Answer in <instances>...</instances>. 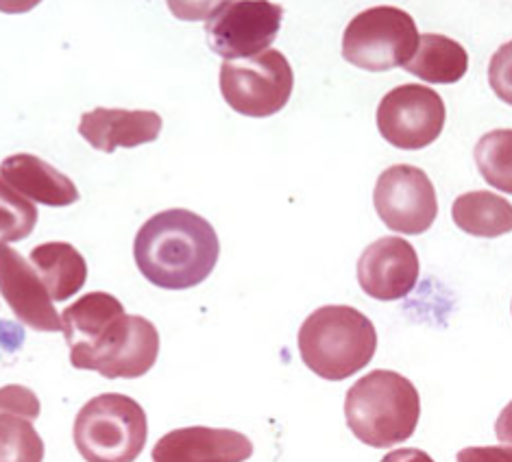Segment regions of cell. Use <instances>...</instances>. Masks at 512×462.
<instances>
[{"mask_svg":"<svg viewBox=\"0 0 512 462\" xmlns=\"http://www.w3.org/2000/svg\"><path fill=\"white\" fill-rule=\"evenodd\" d=\"M218 253L216 229L203 216L181 208L151 216L133 242L138 271L164 290H188L205 282Z\"/></svg>","mask_w":512,"mask_h":462,"instance_id":"1","label":"cell"},{"mask_svg":"<svg viewBox=\"0 0 512 462\" xmlns=\"http://www.w3.org/2000/svg\"><path fill=\"white\" fill-rule=\"evenodd\" d=\"M349 430L369 447L384 449L406 443L421 419V397L404 375L375 369L347 391Z\"/></svg>","mask_w":512,"mask_h":462,"instance_id":"2","label":"cell"},{"mask_svg":"<svg viewBox=\"0 0 512 462\" xmlns=\"http://www.w3.org/2000/svg\"><path fill=\"white\" fill-rule=\"evenodd\" d=\"M299 351L314 375L329 382L347 380L375 356V325L351 306H323L303 321Z\"/></svg>","mask_w":512,"mask_h":462,"instance_id":"3","label":"cell"},{"mask_svg":"<svg viewBox=\"0 0 512 462\" xmlns=\"http://www.w3.org/2000/svg\"><path fill=\"white\" fill-rule=\"evenodd\" d=\"M149 436L146 412L136 399L105 393L90 399L75 419L72 439L88 462H136Z\"/></svg>","mask_w":512,"mask_h":462,"instance_id":"4","label":"cell"},{"mask_svg":"<svg viewBox=\"0 0 512 462\" xmlns=\"http://www.w3.org/2000/svg\"><path fill=\"white\" fill-rule=\"evenodd\" d=\"M417 22L404 9L371 7L353 18L343 35V57L351 66L386 72L406 68L419 48Z\"/></svg>","mask_w":512,"mask_h":462,"instance_id":"5","label":"cell"},{"mask_svg":"<svg viewBox=\"0 0 512 462\" xmlns=\"http://www.w3.org/2000/svg\"><path fill=\"white\" fill-rule=\"evenodd\" d=\"M295 88V72L284 53L268 48L249 59H227L221 66V94L236 114L268 118L282 112Z\"/></svg>","mask_w":512,"mask_h":462,"instance_id":"6","label":"cell"},{"mask_svg":"<svg viewBox=\"0 0 512 462\" xmlns=\"http://www.w3.org/2000/svg\"><path fill=\"white\" fill-rule=\"evenodd\" d=\"M284 7L262 0L218 3L205 22L207 44L225 59H249L268 51L282 27Z\"/></svg>","mask_w":512,"mask_h":462,"instance_id":"7","label":"cell"},{"mask_svg":"<svg viewBox=\"0 0 512 462\" xmlns=\"http://www.w3.org/2000/svg\"><path fill=\"white\" fill-rule=\"evenodd\" d=\"M445 118L443 96L421 83L397 85L377 107V129L401 151L430 147L443 133Z\"/></svg>","mask_w":512,"mask_h":462,"instance_id":"8","label":"cell"},{"mask_svg":"<svg viewBox=\"0 0 512 462\" xmlns=\"http://www.w3.org/2000/svg\"><path fill=\"white\" fill-rule=\"evenodd\" d=\"M375 212L397 234L419 236L438 216V199L430 177L421 168L397 164L386 168L373 192Z\"/></svg>","mask_w":512,"mask_h":462,"instance_id":"9","label":"cell"},{"mask_svg":"<svg viewBox=\"0 0 512 462\" xmlns=\"http://www.w3.org/2000/svg\"><path fill=\"white\" fill-rule=\"evenodd\" d=\"M160 356V332L138 314H125L109 327L81 369L99 371L107 380L142 378Z\"/></svg>","mask_w":512,"mask_h":462,"instance_id":"10","label":"cell"},{"mask_svg":"<svg viewBox=\"0 0 512 462\" xmlns=\"http://www.w3.org/2000/svg\"><path fill=\"white\" fill-rule=\"evenodd\" d=\"M421 264L417 249L408 240L386 236L362 251L358 260V284L364 295L377 301L408 297L419 282Z\"/></svg>","mask_w":512,"mask_h":462,"instance_id":"11","label":"cell"},{"mask_svg":"<svg viewBox=\"0 0 512 462\" xmlns=\"http://www.w3.org/2000/svg\"><path fill=\"white\" fill-rule=\"evenodd\" d=\"M0 277H3V299L20 323L35 332L64 330L62 316L57 314L40 275L9 245L0 247Z\"/></svg>","mask_w":512,"mask_h":462,"instance_id":"12","label":"cell"},{"mask_svg":"<svg viewBox=\"0 0 512 462\" xmlns=\"http://www.w3.org/2000/svg\"><path fill=\"white\" fill-rule=\"evenodd\" d=\"M253 454V443L245 434L223 428H179L155 443L153 462H245Z\"/></svg>","mask_w":512,"mask_h":462,"instance_id":"13","label":"cell"},{"mask_svg":"<svg viewBox=\"0 0 512 462\" xmlns=\"http://www.w3.org/2000/svg\"><path fill=\"white\" fill-rule=\"evenodd\" d=\"M162 118L151 109H107L96 107L85 112L79 123V136L92 149L114 153L118 147L133 149L160 138Z\"/></svg>","mask_w":512,"mask_h":462,"instance_id":"14","label":"cell"},{"mask_svg":"<svg viewBox=\"0 0 512 462\" xmlns=\"http://www.w3.org/2000/svg\"><path fill=\"white\" fill-rule=\"evenodd\" d=\"M0 181L29 201L48 205V208H68L79 201V190L70 177L59 173L42 157L29 153H18L3 160Z\"/></svg>","mask_w":512,"mask_h":462,"instance_id":"15","label":"cell"},{"mask_svg":"<svg viewBox=\"0 0 512 462\" xmlns=\"http://www.w3.org/2000/svg\"><path fill=\"white\" fill-rule=\"evenodd\" d=\"M40 404L24 386L3 388V417H0V462H42L44 441L35 432L33 421Z\"/></svg>","mask_w":512,"mask_h":462,"instance_id":"16","label":"cell"},{"mask_svg":"<svg viewBox=\"0 0 512 462\" xmlns=\"http://www.w3.org/2000/svg\"><path fill=\"white\" fill-rule=\"evenodd\" d=\"M125 308L116 297L107 293H90L77 299L62 312L64 336L70 347V364L81 369L83 360L92 354V349L101 343L105 332L120 316H125Z\"/></svg>","mask_w":512,"mask_h":462,"instance_id":"17","label":"cell"},{"mask_svg":"<svg viewBox=\"0 0 512 462\" xmlns=\"http://www.w3.org/2000/svg\"><path fill=\"white\" fill-rule=\"evenodd\" d=\"M53 301L75 297L88 279V264L70 242H44L29 258Z\"/></svg>","mask_w":512,"mask_h":462,"instance_id":"18","label":"cell"},{"mask_svg":"<svg viewBox=\"0 0 512 462\" xmlns=\"http://www.w3.org/2000/svg\"><path fill=\"white\" fill-rule=\"evenodd\" d=\"M451 218L469 236L497 238L512 231V203L489 190L465 192L451 205Z\"/></svg>","mask_w":512,"mask_h":462,"instance_id":"19","label":"cell"},{"mask_svg":"<svg viewBox=\"0 0 512 462\" xmlns=\"http://www.w3.org/2000/svg\"><path fill=\"white\" fill-rule=\"evenodd\" d=\"M406 70L425 83H458L469 70V55L465 46L447 35L425 33Z\"/></svg>","mask_w":512,"mask_h":462,"instance_id":"20","label":"cell"},{"mask_svg":"<svg viewBox=\"0 0 512 462\" xmlns=\"http://www.w3.org/2000/svg\"><path fill=\"white\" fill-rule=\"evenodd\" d=\"M475 164L489 186L512 194V129H495L475 144Z\"/></svg>","mask_w":512,"mask_h":462,"instance_id":"21","label":"cell"},{"mask_svg":"<svg viewBox=\"0 0 512 462\" xmlns=\"http://www.w3.org/2000/svg\"><path fill=\"white\" fill-rule=\"evenodd\" d=\"M0 205H3V229H0L3 245L27 238L35 223H38V210H35V205L27 197H22V194L7 186L0 190Z\"/></svg>","mask_w":512,"mask_h":462,"instance_id":"22","label":"cell"},{"mask_svg":"<svg viewBox=\"0 0 512 462\" xmlns=\"http://www.w3.org/2000/svg\"><path fill=\"white\" fill-rule=\"evenodd\" d=\"M489 83L495 96L512 105V42L499 46L491 57Z\"/></svg>","mask_w":512,"mask_h":462,"instance_id":"23","label":"cell"},{"mask_svg":"<svg viewBox=\"0 0 512 462\" xmlns=\"http://www.w3.org/2000/svg\"><path fill=\"white\" fill-rule=\"evenodd\" d=\"M458 462H512V445L467 447L458 452Z\"/></svg>","mask_w":512,"mask_h":462,"instance_id":"24","label":"cell"},{"mask_svg":"<svg viewBox=\"0 0 512 462\" xmlns=\"http://www.w3.org/2000/svg\"><path fill=\"white\" fill-rule=\"evenodd\" d=\"M380 462H434V460L430 454L421 452V449L408 447V449H395V452L386 454Z\"/></svg>","mask_w":512,"mask_h":462,"instance_id":"25","label":"cell"},{"mask_svg":"<svg viewBox=\"0 0 512 462\" xmlns=\"http://www.w3.org/2000/svg\"><path fill=\"white\" fill-rule=\"evenodd\" d=\"M495 434L502 443L512 445V401L499 412V417L495 421Z\"/></svg>","mask_w":512,"mask_h":462,"instance_id":"26","label":"cell"}]
</instances>
